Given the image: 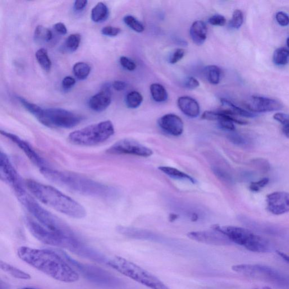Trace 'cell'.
Here are the masks:
<instances>
[{
	"label": "cell",
	"instance_id": "9f6ffc18",
	"mask_svg": "<svg viewBox=\"0 0 289 289\" xmlns=\"http://www.w3.org/2000/svg\"><path fill=\"white\" fill-rule=\"evenodd\" d=\"M254 289H272L271 288L268 287V286H264L263 287H260V288H254Z\"/></svg>",
	"mask_w": 289,
	"mask_h": 289
},
{
	"label": "cell",
	"instance_id": "5b68a950",
	"mask_svg": "<svg viewBox=\"0 0 289 289\" xmlns=\"http://www.w3.org/2000/svg\"><path fill=\"white\" fill-rule=\"evenodd\" d=\"M108 264L118 272L150 289H169L154 275L122 257H114L108 261Z\"/></svg>",
	"mask_w": 289,
	"mask_h": 289
},
{
	"label": "cell",
	"instance_id": "ab89813d",
	"mask_svg": "<svg viewBox=\"0 0 289 289\" xmlns=\"http://www.w3.org/2000/svg\"><path fill=\"white\" fill-rule=\"evenodd\" d=\"M226 18L220 15H215L209 20L210 24L216 26H223L226 25Z\"/></svg>",
	"mask_w": 289,
	"mask_h": 289
},
{
	"label": "cell",
	"instance_id": "4fadbf2b",
	"mask_svg": "<svg viewBox=\"0 0 289 289\" xmlns=\"http://www.w3.org/2000/svg\"><path fill=\"white\" fill-rule=\"evenodd\" d=\"M245 106L250 112L256 114L278 111L283 104L276 99L254 95L247 101Z\"/></svg>",
	"mask_w": 289,
	"mask_h": 289
},
{
	"label": "cell",
	"instance_id": "c3c4849f",
	"mask_svg": "<svg viewBox=\"0 0 289 289\" xmlns=\"http://www.w3.org/2000/svg\"><path fill=\"white\" fill-rule=\"evenodd\" d=\"M54 29L57 33L61 35H66L67 33V30L65 25L61 22L57 23L54 26Z\"/></svg>",
	"mask_w": 289,
	"mask_h": 289
},
{
	"label": "cell",
	"instance_id": "d590c367",
	"mask_svg": "<svg viewBox=\"0 0 289 289\" xmlns=\"http://www.w3.org/2000/svg\"><path fill=\"white\" fill-rule=\"evenodd\" d=\"M244 22V15L240 10L234 12L229 25L234 29H239Z\"/></svg>",
	"mask_w": 289,
	"mask_h": 289
},
{
	"label": "cell",
	"instance_id": "f546056e",
	"mask_svg": "<svg viewBox=\"0 0 289 289\" xmlns=\"http://www.w3.org/2000/svg\"><path fill=\"white\" fill-rule=\"evenodd\" d=\"M205 73L211 84L216 85L219 83L221 70L215 65H210L205 68Z\"/></svg>",
	"mask_w": 289,
	"mask_h": 289
},
{
	"label": "cell",
	"instance_id": "4316f807",
	"mask_svg": "<svg viewBox=\"0 0 289 289\" xmlns=\"http://www.w3.org/2000/svg\"><path fill=\"white\" fill-rule=\"evenodd\" d=\"M35 56L40 66L45 71H49L51 69L52 63L48 56L47 50L41 48L36 52Z\"/></svg>",
	"mask_w": 289,
	"mask_h": 289
},
{
	"label": "cell",
	"instance_id": "603a6c76",
	"mask_svg": "<svg viewBox=\"0 0 289 289\" xmlns=\"http://www.w3.org/2000/svg\"><path fill=\"white\" fill-rule=\"evenodd\" d=\"M159 169L169 177L175 178V179L189 181L192 183H196V180L194 177H191L187 174L183 172L178 169L171 167L161 166Z\"/></svg>",
	"mask_w": 289,
	"mask_h": 289
},
{
	"label": "cell",
	"instance_id": "7bdbcfd3",
	"mask_svg": "<svg viewBox=\"0 0 289 289\" xmlns=\"http://www.w3.org/2000/svg\"><path fill=\"white\" fill-rule=\"evenodd\" d=\"M185 50L182 49H177L172 54L170 58H169V63L171 64H175L185 56Z\"/></svg>",
	"mask_w": 289,
	"mask_h": 289
},
{
	"label": "cell",
	"instance_id": "ffe728a7",
	"mask_svg": "<svg viewBox=\"0 0 289 289\" xmlns=\"http://www.w3.org/2000/svg\"><path fill=\"white\" fill-rule=\"evenodd\" d=\"M177 105L181 111L187 117L191 118L199 117L200 114V107L196 100L187 96L178 98Z\"/></svg>",
	"mask_w": 289,
	"mask_h": 289
},
{
	"label": "cell",
	"instance_id": "2e32d148",
	"mask_svg": "<svg viewBox=\"0 0 289 289\" xmlns=\"http://www.w3.org/2000/svg\"><path fill=\"white\" fill-rule=\"evenodd\" d=\"M267 209L270 213L279 215L289 212V192L275 191L267 196Z\"/></svg>",
	"mask_w": 289,
	"mask_h": 289
},
{
	"label": "cell",
	"instance_id": "d6a6232c",
	"mask_svg": "<svg viewBox=\"0 0 289 289\" xmlns=\"http://www.w3.org/2000/svg\"><path fill=\"white\" fill-rule=\"evenodd\" d=\"M36 40L48 42L53 38L52 31L43 26H38L36 27L34 34Z\"/></svg>",
	"mask_w": 289,
	"mask_h": 289
},
{
	"label": "cell",
	"instance_id": "7c38bea8",
	"mask_svg": "<svg viewBox=\"0 0 289 289\" xmlns=\"http://www.w3.org/2000/svg\"><path fill=\"white\" fill-rule=\"evenodd\" d=\"M110 154H127L148 157L153 154V150L134 140L125 139L119 140L107 150Z\"/></svg>",
	"mask_w": 289,
	"mask_h": 289
},
{
	"label": "cell",
	"instance_id": "3957f363",
	"mask_svg": "<svg viewBox=\"0 0 289 289\" xmlns=\"http://www.w3.org/2000/svg\"><path fill=\"white\" fill-rule=\"evenodd\" d=\"M25 183L31 194L49 207L75 219H82L86 216L83 206L56 188L33 180H27Z\"/></svg>",
	"mask_w": 289,
	"mask_h": 289
},
{
	"label": "cell",
	"instance_id": "60d3db41",
	"mask_svg": "<svg viewBox=\"0 0 289 289\" xmlns=\"http://www.w3.org/2000/svg\"><path fill=\"white\" fill-rule=\"evenodd\" d=\"M121 30L118 27L113 26H106L102 30V33L105 36L114 37L121 33Z\"/></svg>",
	"mask_w": 289,
	"mask_h": 289
},
{
	"label": "cell",
	"instance_id": "e0dca14e",
	"mask_svg": "<svg viewBox=\"0 0 289 289\" xmlns=\"http://www.w3.org/2000/svg\"><path fill=\"white\" fill-rule=\"evenodd\" d=\"M202 119L205 120L219 122V125L222 129L228 131H234L235 130V126L234 123L239 124V125H245L247 122L238 119L236 117L231 116L221 111L215 112L212 111H206L202 116Z\"/></svg>",
	"mask_w": 289,
	"mask_h": 289
},
{
	"label": "cell",
	"instance_id": "8fae6325",
	"mask_svg": "<svg viewBox=\"0 0 289 289\" xmlns=\"http://www.w3.org/2000/svg\"><path fill=\"white\" fill-rule=\"evenodd\" d=\"M59 253L63 256L64 259L68 261L71 265L74 266L89 280L103 285H112L116 282V278L105 270L93 266L79 263L63 251L59 252Z\"/></svg>",
	"mask_w": 289,
	"mask_h": 289
},
{
	"label": "cell",
	"instance_id": "f1b7e54d",
	"mask_svg": "<svg viewBox=\"0 0 289 289\" xmlns=\"http://www.w3.org/2000/svg\"><path fill=\"white\" fill-rule=\"evenodd\" d=\"M91 68L88 64L79 62L76 63L73 67V72L78 79L83 80L89 75Z\"/></svg>",
	"mask_w": 289,
	"mask_h": 289
},
{
	"label": "cell",
	"instance_id": "7dc6e473",
	"mask_svg": "<svg viewBox=\"0 0 289 289\" xmlns=\"http://www.w3.org/2000/svg\"><path fill=\"white\" fill-rule=\"evenodd\" d=\"M273 118L275 120L285 125L289 122V115L284 113H276L274 115Z\"/></svg>",
	"mask_w": 289,
	"mask_h": 289
},
{
	"label": "cell",
	"instance_id": "e575fe53",
	"mask_svg": "<svg viewBox=\"0 0 289 289\" xmlns=\"http://www.w3.org/2000/svg\"><path fill=\"white\" fill-rule=\"evenodd\" d=\"M124 22L126 25L136 33H141L145 30V27L136 18L132 16H127L124 18Z\"/></svg>",
	"mask_w": 289,
	"mask_h": 289
},
{
	"label": "cell",
	"instance_id": "4dcf8cb0",
	"mask_svg": "<svg viewBox=\"0 0 289 289\" xmlns=\"http://www.w3.org/2000/svg\"><path fill=\"white\" fill-rule=\"evenodd\" d=\"M18 100H19L22 106L24 107L27 111L31 114H33L38 120L41 114H42L44 109L39 107L38 105L31 103L23 98L18 97Z\"/></svg>",
	"mask_w": 289,
	"mask_h": 289
},
{
	"label": "cell",
	"instance_id": "d6986e66",
	"mask_svg": "<svg viewBox=\"0 0 289 289\" xmlns=\"http://www.w3.org/2000/svg\"><path fill=\"white\" fill-rule=\"evenodd\" d=\"M112 103V91L110 86L105 85L99 92L91 97L88 103L89 107L95 112H102Z\"/></svg>",
	"mask_w": 289,
	"mask_h": 289
},
{
	"label": "cell",
	"instance_id": "6da1fadb",
	"mask_svg": "<svg viewBox=\"0 0 289 289\" xmlns=\"http://www.w3.org/2000/svg\"><path fill=\"white\" fill-rule=\"evenodd\" d=\"M17 254L22 260L58 281L72 283L79 280V274L54 251L22 246Z\"/></svg>",
	"mask_w": 289,
	"mask_h": 289
},
{
	"label": "cell",
	"instance_id": "83f0119b",
	"mask_svg": "<svg viewBox=\"0 0 289 289\" xmlns=\"http://www.w3.org/2000/svg\"><path fill=\"white\" fill-rule=\"evenodd\" d=\"M273 61L275 65L283 66L289 63V50L285 48H279L275 50Z\"/></svg>",
	"mask_w": 289,
	"mask_h": 289
},
{
	"label": "cell",
	"instance_id": "681fc988",
	"mask_svg": "<svg viewBox=\"0 0 289 289\" xmlns=\"http://www.w3.org/2000/svg\"><path fill=\"white\" fill-rule=\"evenodd\" d=\"M126 82L120 80L114 81L113 83V87L117 91H122L127 88Z\"/></svg>",
	"mask_w": 289,
	"mask_h": 289
},
{
	"label": "cell",
	"instance_id": "b9f144b4",
	"mask_svg": "<svg viewBox=\"0 0 289 289\" xmlns=\"http://www.w3.org/2000/svg\"><path fill=\"white\" fill-rule=\"evenodd\" d=\"M228 138L232 143L238 146L244 145L247 143L244 137L237 134H231L228 136Z\"/></svg>",
	"mask_w": 289,
	"mask_h": 289
},
{
	"label": "cell",
	"instance_id": "836d02e7",
	"mask_svg": "<svg viewBox=\"0 0 289 289\" xmlns=\"http://www.w3.org/2000/svg\"><path fill=\"white\" fill-rule=\"evenodd\" d=\"M81 42V35L73 34L68 36L65 43V47L68 51L73 52L79 48Z\"/></svg>",
	"mask_w": 289,
	"mask_h": 289
},
{
	"label": "cell",
	"instance_id": "1f68e13d",
	"mask_svg": "<svg viewBox=\"0 0 289 289\" xmlns=\"http://www.w3.org/2000/svg\"><path fill=\"white\" fill-rule=\"evenodd\" d=\"M143 102V97L137 91H132L126 97V104L128 108L136 109L140 106Z\"/></svg>",
	"mask_w": 289,
	"mask_h": 289
},
{
	"label": "cell",
	"instance_id": "8992f818",
	"mask_svg": "<svg viewBox=\"0 0 289 289\" xmlns=\"http://www.w3.org/2000/svg\"><path fill=\"white\" fill-rule=\"evenodd\" d=\"M213 229L224 234L231 242L254 253H265L269 251L268 242L249 229L235 226H214Z\"/></svg>",
	"mask_w": 289,
	"mask_h": 289
},
{
	"label": "cell",
	"instance_id": "ba28073f",
	"mask_svg": "<svg viewBox=\"0 0 289 289\" xmlns=\"http://www.w3.org/2000/svg\"><path fill=\"white\" fill-rule=\"evenodd\" d=\"M232 269L243 276L267 282L282 289H289V276L268 266L242 264L233 265Z\"/></svg>",
	"mask_w": 289,
	"mask_h": 289
},
{
	"label": "cell",
	"instance_id": "30bf717a",
	"mask_svg": "<svg viewBox=\"0 0 289 289\" xmlns=\"http://www.w3.org/2000/svg\"><path fill=\"white\" fill-rule=\"evenodd\" d=\"M0 177L12 188L17 197L27 192L26 183L23 182L8 156L3 151L0 154Z\"/></svg>",
	"mask_w": 289,
	"mask_h": 289
},
{
	"label": "cell",
	"instance_id": "816d5d0a",
	"mask_svg": "<svg viewBox=\"0 0 289 289\" xmlns=\"http://www.w3.org/2000/svg\"><path fill=\"white\" fill-rule=\"evenodd\" d=\"M276 253L283 260H285L289 264V255L280 251H276Z\"/></svg>",
	"mask_w": 289,
	"mask_h": 289
},
{
	"label": "cell",
	"instance_id": "44dd1931",
	"mask_svg": "<svg viewBox=\"0 0 289 289\" xmlns=\"http://www.w3.org/2000/svg\"><path fill=\"white\" fill-rule=\"evenodd\" d=\"M191 38L197 45H203L207 38L208 28L205 22L197 21L192 24L190 27Z\"/></svg>",
	"mask_w": 289,
	"mask_h": 289
},
{
	"label": "cell",
	"instance_id": "f6af8a7d",
	"mask_svg": "<svg viewBox=\"0 0 289 289\" xmlns=\"http://www.w3.org/2000/svg\"><path fill=\"white\" fill-rule=\"evenodd\" d=\"M76 84V80L72 76H66L62 80V85L64 89H70Z\"/></svg>",
	"mask_w": 289,
	"mask_h": 289
},
{
	"label": "cell",
	"instance_id": "680465c9",
	"mask_svg": "<svg viewBox=\"0 0 289 289\" xmlns=\"http://www.w3.org/2000/svg\"><path fill=\"white\" fill-rule=\"evenodd\" d=\"M21 289H35V288H31V287H24V288H22Z\"/></svg>",
	"mask_w": 289,
	"mask_h": 289
},
{
	"label": "cell",
	"instance_id": "db71d44e",
	"mask_svg": "<svg viewBox=\"0 0 289 289\" xmlns=\"http://www.w3.org/2000/svg\"><path fill=\"white\" fill-rule=\"evenodd\" d=\"M0 289H9V287L6 283L1 281V283H0Z\"/></svg>",
	"mask_w": 289,
	"mask_h": 289
},
{
	"label": "cell",
	"instance_id": "cb8c5ba5",
	"mask_svg": "<svg viewBox=\"0 0 289 289\" xmlns=\"http://www.w3.org/2000/svg\"><path fill=\"white\" fill-rule=\"evenodd\" d=\"M109 13L107 5L102 2L99 3L91 11V19L95 23L103 22L107 19Z\"/></svg>",
	"mask_w": 289,
	"mask_h": 289
},
{
	"label": "cell",
	"instance_id": "52a82bcc",
	"mask_svg": "<svg viewBox=\"0 0 289 289\" xmlns=\"http://www.w3.org/2000/svg\"><path fill=\"white\" fill-rule=\"evenodd\" d=\"M114 133L113 123L106 121L71 132L68 136V140L76 145L94 146L107 141Z\"/></svg>",
	"mask_w": 289,
	"mask_h": 289
},
{
	"label": "cell",
	"instance_id": "7a4b0ae2",
	"mask_svg": "<svg viewBox=\"0 0 289 289\" xmlns=\"http://www.w3.org/2000/svg\"><path fill=\"white\" fill-rule=\"evenodd\" d=\"M40 172L50 181L82 195L110 199L116 195L117 191L113 187L79 174L58 171L49 167L41 169Z\"/></svg>",
	"mask_w": 289,
	"mask_h": 289
},
{
	"label": "cell",
	"instance_id": "7402d4cb",
	"mask_svg": "<svg viewBox=\"0 0 289 289\" xmlns=\"http://www.w3.org/2000/svg\"><path fill=\"white\" fill-rule=\"evenodd\" d=\"M220 101H221L223 106L225 109L220 110V111L234 117L241 116L246 118H254L256 117L255 114L237 107L230 101L225 99H222Z\"/></svg>",
	"mask_w": 289,
	"mask_h": 289
},
{
	"label": "cell",
	"instance_id": "f907efd6",
	"mask_svg": "<svg viewBox=\"0 0 289 289\" xmlns=\"http://www.w3.org/2000/svg\"><path fill=\"white\" fill-rule=\"evenodd\" d=\"M88 1L86 0H77L74 2L73 6L76 11H81L86 7Z\"/></svg>",
	"mask_w": 289,
	"mask_h": 289
},
{
	"label": "cell",
	"instance_id": "9c48e42d",
	"mask_svg": "<svg viewBox=\"0 0 289 289\" xmlns=\"http://www.w3.org/2000/svg\"><path fill=\"white\" fill-rule=\"evenodd\" d=\"M38 121L50 128H71L82 121L79 115L59 108L44 109Z\"/></svg>",
	"mask_w": 289,
	"mask_h": 289
},
{
	"label": "cell",
	"instance_id": "9a60e30c",
	"mask_svg": "<svg viewBox=\"0 0 289 289\" xmlns=\"http://www.w3.org/2000/svg\"><path fill=\"white\" fill-rule=\"evenodd\" d=\"M187 236L192 240L209 245H226L232 243L224 234L213 229V231L191 232Z\"/></svg>",
	"mask_w": 289,
	"mask_h": 289
},
{
	"label": "cell",
	"instance_id": "277c9868",
	"mask_svg": "<svg viewBox=\"0 0 289 289\" xmlns=\"http://www.w3.org/2000/svg\"><path fill=\"white\" fill-rule=\"evenodd\" d=\"M18 198L33 218L49 231L68 239H79L66 223L41 207L27 192Z\"/></svg>",
	"mask_w": 289,
	"mask_h": 289
},
{
	"label": "cell",
	"instance_id": "bcb514c9",
	"mask_svg": "<svg viewBox=\"0 0 289 289\" xmlns=\"http://www.w3.org/2000/svg\"><path fill=\"white\" fill-rule=\"evenodd\" d=\"M185 86L189 89H195L200 86V82L194 77H188L185 81Z\"/></svg>",
	"mask_w": 289,
	"mask_h": 289
},
{
	"label": "cell",
	"instance_id": "5bb4252c",
	"mask_svg": "<svg viewBox=\"0 0 289 289\" xmlns=\"http://www.w3.org/2000/svg\"><path fill=\"white\" fill-rule=\"evenodd\" d=\"M1 134L12 141L13 143H15L18 148L23 151V152L26 154L27 157L30 160V161L33 162L35 166L39 167L40 169L49 167L45 160L36 152L33 146L27 143V141L22 140L20 137L10 132L2 130Z\"/></svg>",
	"mask_w": 289,
	"mask_h": 289
},
{
	"label": "cell",
	"instance_id": "8d00e7d4",
	"mask_svg": "<svg viewBox=\"0 0 289 289\" xmlns=\"http://www.w3.org/2000/svg\"><path fill=\"white\" fill-rule=\"evenodd\" d=\"M212 171L214 175L219 178L220 180L225 182L232 183V178L231 176L228 172L224 170L223 169L215 166L212 167Z\"/></svg>",
	"mask_w": 289,
	"mask_h": 289
},
{
	"label": "cell",
	"instance_id": "6f0895ef",
	"mask_svg": "<svg viewBox=\"0 0 289 289\" xmlns=\"http://www.w3.org/2000/svg\"><path fill=\"white\" fill-rule=\"evenodd\" d=\"M286 43H287V47L289 48V37H288V39H287Z\"/></svg>",
	"mask_w": 289,
	"mask_h": 289
},
{
	"label": "cell",
	"instance_id": "d4e9b609",
	"mask_svg": "<svg viewBox=\"0 0 289 289\" xmlns=\"http://www.w3.org/2000/svg\"><path fill=\"white\" fill-rule=\"evenodd\" d=\"M0 268L3 271L11 275L13 277L21 279H31L30 274L23 271V270L18 269L14 266L9 264L4 261H0Z\"/></svg>",
	"mask_w": 289,
	"mask_h": 289
},
{
	"label": "cell",
	"instance_id": "484cf974",
	"mask_svg": "<svg viewBox=\"0 0 289 289\" xmlns=\"http://www.w3.org/2000/svg\"><path fill=\"white\" fill-rule=\"evenodd\" d=\"M150 93L155 102L162 103L166 102L168 94L164 87L158 83H154L150 86Z\"/></svg>",
	"mask_w": 289,
	"mask_h": 289
},
{
	"label": "cell",
	"instance_id": "ee69618b",
	"mask_svg": "<svg viewBox=\"0 0 289 289\" xmlns=\"http://www.w3.org/2000/svg\"><path fill=\"white\" fill-rule=\"evenodd\" d=\"M276 20L278 24L282 27H286L289 25V17L285 13L278 12L276 15Z\"/></svg>",
	"mask_w": 289,
	"mask_h": 289
},
{
	"label": "cell",
	"instance_id": "f5cc1de1",
	"mask_svg": "<svg viewBox=\"0 0 289 289\" xmlns=\"http://www.w3.org/2000/svg\"><path fill=\"white\" fill-rule=\"evenodd\" d=\"M282 131L283 134L285 135L287 138H289V122L283 126Z\"/></svg>",
	"mask_w": 289,
	"mask_h": 289
},
{
	"label": "cell",
	"instance_id": "11a10c76",
	"mask_svg": "<svg viewBox=\"0 0 289 289\" xmlns=\"http://www.w3.org/2000/svg\"><path fill=\"white\" fill-rule=\"evenodd\" d=\"M177 218L176 215H171L170 217V220H175Z\"/></svg>",
	"mask_w": 289,
	"mask_h": 289
},
{
	"label": "cell",
	"instance_id": "f35d334b",
	"mask_svg": "<svg viewBox=\"0 0 289 289\" xmlns=\"http://www.w3.org/2000/svg\"><path fill=\"white\" fill-rule=\"evenodd\" d=\"M120 63L122 66L128 71H134L136 69V63L128 57L123 56L120 58Z\"/></svg>",
	"mask_w": 289,
	"mask_h": 289
},
{
	"label": "cell",
	"instance_id": "74e56055",
	"mask_svg": "<svg viewBox=\"0 0 289 289\" xmlns=\"http://www.w3.org/2000/svg\"><path fill=\"white\" fill-rule=\"evenodd\" d=\"M269 181V178L265 177L258 181L251 182L249 186L250 189L252 191L258 192L267 185Z\"/></svg>",
	"mask_w": 289,
	"mask_h": 289
},
{
	"label": "cell",
	"instance_id": "ac0fdd59",
	"mask_svg": "<svg viewBox=\"0 0 289 289\" xmlns=\"http://www.w3.org/2000/svg\"><path fill=\"white\" fill-rule=\"evenodd\" d=\"M159 126L167 134L178 136L183 131V123L182 119L173 114H168L159 118L158 121Z\"/></svg>",
	"mask_w": 289,
	"mask_h": 289
}]
</instances>
